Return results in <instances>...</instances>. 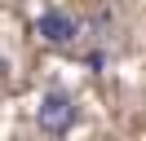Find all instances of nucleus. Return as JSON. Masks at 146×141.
Segmentation results:
<instances>
[{
    "label": "nucleus",
    "instance_id": "f257e3e1",
    "mask_svg": "<svg viewBox=\"0 0 146 141\" xmlns=\"http://www.w3.org/2000/svg\"><path fill=\"white\" fill-rule=\"evenodd\" d=\"M75 115H80V106H75V97H66V93H44L40 97V106H36V123H40V132H49V137H62V132H71L75 128Z\"/></svg>",
    "mask_w": 146,
    "mask_h": 141
},
{
    "label": "nucleus",
    "instance_id": "f03ea898",
    "mask_svg": "<svg viewBox=\"0 0 146 141\" xmlns=\"http://www.w3.org/2000/svg\"><path fill=\"white\" fill-rule=\"evenodd\" d=\"M36 35L44 44H58V49H62V44H71L75 35H80V22H75L71 13H62V9H49V13L36 18Z\"/></svg>",
    "mask_w": 146,
    "mask_h": 141
}]
</instances>
